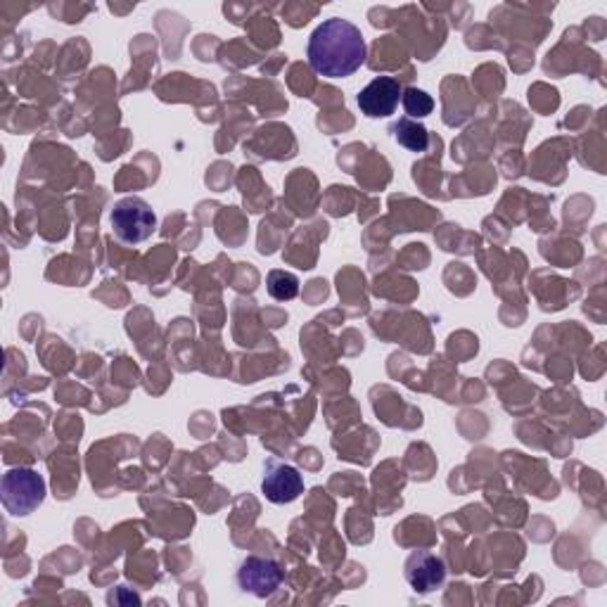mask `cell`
<instances>
[{
  "label": "cell",
  "instance_id": "obj_1",
  "mask_svg": "<svg viewBox=\"0 0 607 607\" xmlns=\"http://www.w3.org/2000/svg\"><path fill=\"white\" fill-rule=\"evenodd\" d=\"M308 64L328 79H346L356 74L366 62V38L356 24L342 17H332L318 24L308 38Z\"/></svg>",
  "mask_w": 607,
  "mask_h": 607
},
{
  "label": "cell",
  "instance_id": "obj_2",
  "mask_svg": "<svg viewBox=\"0 0 607 607\" xmlns=\"http://www.w3.org/2000/svg\"><path fill=\"white\" fill-rule=\"evenodd\" d=\"M0 498L12 518H27L46 501V480L31 468H12L3 475Z\"/></svg>",
  "mask_w": 607,
  "mask_h": 607
},
{
  "label": "cell",
  "instance_id": "obj_3",
  "mask_svg": "<svg viewBox=\"0 0 607 607\" xmlns=\"http://www.w3.org/2000/svg\"><path fill=\"white\" fill-rule=\"evenodd\" d=\"M110 222L114 236L126 244L146 242L157 230V214L140 198H124L116 202Z\"/></svg>",
  "mask_w": 607,
  "mask_h": 607
},
{
  "label": "cell",
  "instance_id": "obj_4",
  "mask_svg": "<svg viewBox=\"0 0 607 607\" xmlns=\"http://www.w3.org/2000/svg\"><path fill=\"white\" fill-rule=\"evenodd\" d=\"M282 581V570L276 560L260 558V555H248L240 562L238 584L244 593H252L256 598L274 596Z\"/></svg>",
  "mask_w": 607,
  "mask_h": 607
},
{
  "label": "cell",
  "instance_id": "obj_5",
  "mask_svg": "<svg viewBox=\"0 0 607 607\" xmlns=\"http://www.w3.org/2000/svg\"><path fill=\"white\" fill-rule=\"evenodd\" d=\"M262 492L276 506H288L304 494V477L288 463L266 460Z\"/></svg>",
  "mask_w": 607,
  "mask_h": 607
},
{
  "label": "cell",
  "instance_id": "obj_6",
  "mask_svg": "<svg viewBox=\"0 0 607 607\" xmlns=\"http://www.w3.org/2000/svg\"><path fill=\"white\" fill-rule=\"evenodd\" d=\"M402 93L404 86L394 76H378V79H372L361 90L356 102L358 110L370 116V119H384V116H392L396 112Z\"/></svg>",
  "mask_w": 607,
  "mask_h": 607
},
{
  "label": "cell",
  "instance_id": "obj_7",
  "mask_svg": "<svg viewBox=\"0 0 607 607\" xmlns=\"http://www.w3.org/2000/svg\"><path fill=\"white\" fill-rule=\"evenodd\" d=\"M406 579L416 593H432L444 586L446 565L434 553L418 551L406 560Z\"/></svg>",
  "mask_w": 607,
  "mask_h": 607
},
{
  "label": "cell",
  "instance_id": "obj_8",
  "mask_svg": "<svg viewBox=\"0 0 607 607\" xmlns=\"http://www.w3.org/2000/svg\"><path fill=\"white\" fill-rule=\"evenodd\" d=\"M394 138H396V143L410 150V152H425L430 148V134H428V128H425L422 124L418 122H413L408 119V116H404V119H399L394 124Z\"/></svg>",
  "mask_w": 607,
  "mask_h": 607
},
{
  "label": "cell",
  "instance_id": "obj_9",
  "mask_svg": "<svg viewBox=\"0 0 607 607\" xmlns=\"http://www.w3.org/2000/svg\"><path fill=\"white\" fill-rule=\"evenodd\" d=\"M266 286H268V294L278 302H290L300 294V278L290 274V270H270L266 278Z\"/></svg>",
  "mask_w": 607,
  "mask_h": 607
},
{
  "label": "cell",
  "instance_id": "obj_10",
  "mask_svg": "<svg viewBox=\"0 0 607 607\" xmlns=\"http://www.w3.org/2000/svg\"><path fill=\"white\" fill-rule=\"evenodd\" d=\"M402 100H404V110L408 114V119H422V116L432 114V110H434L432 96H428L425 90H420L416 86L404 88Z\"/></svg>",
  "mask_w": 607,
  "mask_h": 607
}]
</instances>
